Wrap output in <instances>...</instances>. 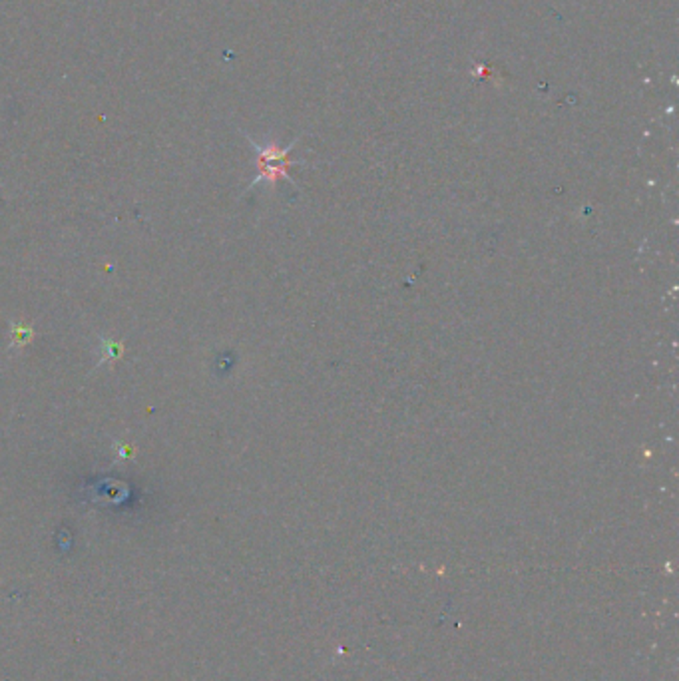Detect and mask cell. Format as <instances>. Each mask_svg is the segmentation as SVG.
Instances as JSON below:
<instances>
[{
  "instance_id": "cell-1",
  "label": "cell",
  "mask_w": 679,
  "mask_h": 681,
  "mask_svg": "<svg viewBox=\"0 0 679 681\" xmlns=\"http://www.w3.org/2000/svg\"><path fill=\"white\" fill-rule=\"evenodd\" d=\"M248 140L249 144L255 148V152H257V170H259L257 178L251 182L249 187H253V185L257 184H263V182L269 185H275L281 178L291 180L287 171L295 162L289 159V152H291V148L295 145V142H291L287 148H279L277 144L259 145L257 142H253L251 138H248Z\"/></svg>"
},
{
  "instance_id": "cell-2",
  "label": "cell",
  "mask_w": 679,
  "mask_h": 681,
  "mask_svg": "<svg viewBox=\"0 0 679 681\" xmlns=\"http://www.w3.org/2000/svg\"><path fill=\"white\" fill-rule=\"evenodd\" d=\"M32 337V331L30 329H24L22 325H13V345H24L28 343Z\"/></svg>"
},
{
  "instance_id": "cell-3",
  "label": "cell",
  "mask_w": 679,
  "mask_h": 681,
  "mask_svg": "<svg viewBox=\"0 0 679 681\" xmlns=\"http://www.w3.org/2000/svg\"><path fill=\"white\" fill-rule=\"evenodd\" d=\"M120 353H122V345L114 343V340H106L104 347H102V354H104V359H116ZM104 359H102V361H104Z\"/></svg>"
}]
</instances>
